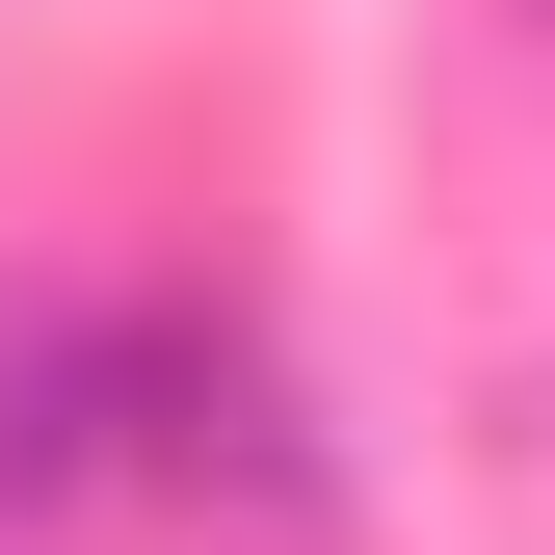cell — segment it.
Instances as JSON below:
<instances>
[{"mask_svg":"<svg viewBox=\"0 0 555 555\" xmlns=\"http://www.w3.org/2000/svg\"><path fill=\"white\" fill-rule=\"evenodd\" d=\"M132 424H159V344H132V318H80V292H27V318H0V503L132 476Z\"/></svg>","mask_w":555,"mask_h":555,"instance_id":"cell-1","label":"cell"}]
</instances>
